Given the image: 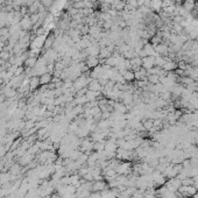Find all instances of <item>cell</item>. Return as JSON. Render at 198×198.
Masks as SVG:
<instances>
[{"mask_svg": "<svg viewBox=\"0 0 198 198\" xmlns=\"http://www.w3.org/2000/svg\"><path fill=\"white\" fill-rule=\"evenodd\" d=\"M25 65L27 68H34V65H35V58L34 57H29V58L25 60Z\"/></svg>", "mask_w": 198, "mask_h": 198, "instance_id": "obj_15", "label": "cell"}, {"mask_svg": "<svg viewBox=\"0 0 198 198\" xmlns=\"http://www.w3.org/2000/svg\"><path fill=\"white\" fill-rule=\"evenodd\" d=\"M107 188H108V185H107V183L105 181H93L91 191L92 192H101V191L106 190Z\"/></svg>", "mask_w": 198, "mask_h": 198, "instance_id": "obj_1", "label": "cell"}, {"mask_svg": "<svg viewBox=\"0 0 198 198\" xmlns=\"http://www.w3.org/2000/svg\"><path fill=\"white\" fill-rule=\"evenodd\" d=\"M154 49L156 51V54L157 55H160V56H167L168 55V52H169V48H168V46L167 44H164L163 42L162 43H160V44H157V46H155L154 47Z\"/></svg>", "mask_w": 198, "mask_h": 198, "instance_id": "obj_2", "label": "cell"}, {"mask_svg": "<svg viewBox=\"0 0 198 198\" xmlns=\"http://www.w3.org/2000/svg\"><path fill=\"white\" fill-rule=\"evenodd\" d=\"M127 2H128V5H129L131 7H133V8H136V7H138V1H136V0H127Z\"/></svg>", "mask_w": 198, "mask_h": 198, "instance_id": "obj_17", "label": "cell"}, {"mask_svg": "<svg viewBox=\"0 0 198 198\" xmlns=\"http://www.w3.org/2000/svg\"><path fill=\"white\" fill-rule=\"evenodd\" d=\"M15 95H16V91L14 90V89H6L5 90V97L6 98H13V97H15Z\"/></svg>", "mask_w": 198, "mask_h": 198, "instance_id": "obj_13", "label": "cell"}, {"mask_svg": "<svg viewBox=\"0 0 198 198\" xmlns=\"http://www.w3.org/2000/svg\"><path fill=\"white\" fill-rule=\"evenodd\" d=\"M88 89H89V90H91V91L101 92V91H103V89H104V86H101V85H100V83L98 82V79H92V80L89 83Z\"/></svg>", "mask_w": 198, "mask_h": 198, "instance_id": "obj_3", "label": "cell"}, {"mask_svg": "<svg viewBox=\"0 0 198 198\" xmlns=\"http://www.w3.org/2000/svg\"><path fill=\"white\" fill-rule=\"evenodd\" d=\"M195 6H196V2L194 0H185L183 2V8L187 12H192V9L195 8Z\"/></svg>", "mask_w": 198, "mask_h": 198, "instance_id": "obj_8", "label": "cell"}, {"mask_svg": "<svg viewBox=\"0 0 198 198\" xmlns=\"http://www.w3.org/2000/svg\"><path fill=\"white\" fill-rule=\"evenodd\" d=\"M194 184V179H192V177H187V178H184L183 181H182V185H187V187H189V185H192Z\"/></svg>", "mask_w": 198, "mask_h": 198, "instance_id": "obj_16", "label": "cell"}, {"mask_svg": "<svg viewBox=\"0 0 198 198\" xmlns=\"http://www.w3.org/2000/svg\"><path fill=\"white\" fill-rule=\"evenodd\" d=\"M99 64V58L98 57H93V56H90L86 61V65L89 68H96Z\"/></svg>", "mask_w": 198, "mask_h": 198, "instance_id": "obj_9", "label": "cell"}, {"mask_svg": "<svg viewBox=\"0 0 198 198\" xmlns=\"http://www.w3.org/2000/svg\"><path fill=\"white\" fill-rule=\"evenodd\" d=\"M39 85H40V78L36 77V76H34V77L29 80V90H34V89H36Z\"/></svg>", "mask_w": 198, "mask_h": 198, "instance_id": "obj_11", "label": "cell"}, {"mask_svg": "<svg viewBox=\"0 0 198 198\" xmlns=\"http://www.w3.org/2000/svg\"><path fill=\"white\" fill-rule=\"evenodd\" d=\"M147 79L150 84H159L160 83V76L159 75H148L147 76Z\"/></svg>", "mask_w": 198, "mask_h": 198, "instance_id": "obj_12", "label": "cell"}, {"mask_svg": "<svg viewBox=\"0 0 198 198\" xmlns=\"http://www.w3.org/2000/svg\"><path fill=\"white\" fill-rule=\"evenodd\" d=\"M39 78H40V84H43V85H48L52 80V76L50 72H46V74L41 75Z\"/></svg>", "mask_w": 198, "mask_h": 198, "instance_id": "obj_6", "label": "cell"}, {"mask_svg": "<svg viewBox=\"0 0 198 198\" xmlns=\"http://www.w3.org/2000/svg\"><path fill=\"white\" fill-rule=\"evenodd\" d=\"M149 7L153 11H156V12L161 11V8H162V0H150Z\"/></svg>", "mask_w": 198, "mask_h": 198, "instance_id": "obj_7", "label": "cell"}, {"mask_svg": "<svg viewBox=\"0 0 198 198\" xmlns=\"http://www.w3.org/2000/svg\"><path fill=\"white\" fill-rule=\"evenodd\" d=\"M141 123L143 125V127H145V129L148 132L149 129H151L153 127H154V119H149V118H146V119H143V120H141Z\"/></svg>", "mask_w": 198, "mask_h": 198, "instance_id": "obj_10", "label": "cell"}, {"mask_svg": "<svg viewBox=\"0 0 198 198\" xmlns=\"http://www.w3.org/2000/svg\"><path fill=\"white\" fill-rule=\"evenodd\" d=\"M33 25V22H32V20H30V18H28V16H26L25 19L22 20V27L25 28V29H29L30 27Z\"/></svg>", "mask_w": 198, "mask_h": 198, "instance_id": "obj_14", "label": "cell"}, {"mask_svg": "<svg viewBox=\"0 0 198 198\" xmlns=\"http://www.w3.org/2000/svg\"><path fill=\"white\" fill-rule=\"evenodd\" d=\"M123 78H124V80L126 83H132V82H134V79H135V76H134V72L132 71V70H126L124 71L123 74Z\"/></svg>", "mask_w": 198, "mask_h": 198, "instance_id": "obj_5", "label": "cell"}, {"mask_svg": "<svg viewBox=\"0 0 198 198\" xmlns=\"http://www.w3.org/2000/svg\"><path fill=\"white\" fill-rule=\"evenodd\" d=\"M162 69H163L164 71H167V72L173 71V70H175V69H177V63L174 62V61H171V60H168V61L163 64Z\"/></svg>", "mask_w": 198, "mask_h": 198, "instance_id": "obj_4", "label": "cell"}]
</instances>
